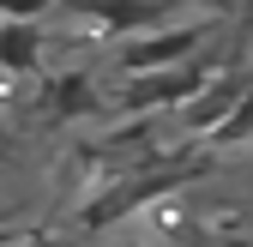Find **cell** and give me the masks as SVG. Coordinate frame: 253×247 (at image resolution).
I'll return each mask as SVG.
<instances>
[{
    "label": "cell",
    "instance_id": "6da1fadb",
    "mask_svg": "<svg viewBox=\"0 0 253 247\" xmlns=\"http://www.w3.org/2000/svg\"><path fill=\"white\" fill-rule=\"evenodd\" d=\"M217 37V12H193L169 30H151V37L133 42H115V67L121 79H139V73H163V67H187V60H205L199 48Z\"/></svg>",
    "mask_w": 253,
    "mask_h": 247
},
{
    "label": "cell",
    "instance_id": "7a4b0ae2",
    "mask_svg": "<svg viewBox=\"0 0 253 247\" xmlns=\"http://www.w3.org/2000/svg\"><path fill=\"white\" fill-rule=\"evenodd\" d=\"M205 84H211V60H187V67H163V73L121 79L115 115H121V121H145V115H163V109L175 115L181 103H193Z\"/></svg>",
    "mask_w": 253,
    "mask_h": 247
},
{
    "label": "cell",
    "instance_id": "3957f363",
    "mask_svg": "<svg viewBox=\"0 0 253 247\" xmlns=\"http://www.w3.org/2000/svg\"><path fill=\"white\" fill-rule=\"evenodd\" d=\"M67 18L97 24V37L133 42V37H151V30L193 18V12H187V0H67Z\"/></svg>",
    "mask_w": 253,
    "mask_h": 247
},
{
    "label": "cell",
    "instance_id": "277c9868",
    "mask_svg": "<svg viewBox=\"0 0 253 247\" xmlns=\"http://www.w3.org/2000/svg\"><path fill=\"white\" fill-rule=\"evenodd\" d=\"M247 90H253V79H247V73H223V79H211L193 103H181V109H175V127H181V139L217 133V127H223V121L241 109V97H247Z\"/></svg>",
    "mask_w": 253,
    "mask_h": 247
},
{
    "label": "cell",
    "instance_id": "5b68a950",
    "mask_svg": "<svg viewBox=\"0 0 253 247\" xmlns=\"http://www.w3.org/2000/svg\"><path fill=\"white\" fill-rule=\"evenodd\" d=\"M42 115L48 121H103L115 115V90H97L90 73H60L54 84H42Z\"/></svg>",
    "mask_w": 253,
    "mask_h": 247
},
{
    "label": "cell",
    "instance_id": "8992f818",
    "mask_svg": "<svg viewBox=\"0 0 253 247\" xmlns=\"http://www.w3.org/2000/svg\"><path fill=\"white\" fill-rule=\"evenodd\" d=\"M42 73V30L37 24H6V79H37Z\"/></svg>",
    "mask_w": 253,
    "mask_h": 247
},
{
    "label": "cell",
    "instance_id": "52a82bcc",
    "mask_svg": "<svg viewBox=\"0 0 253 247\" xmlns=\"http://www.w3.org/2000/svg\"><path fill=\"white\" fill-rule=\"evenodd\" d=\"M247 139H253V90L241 97V109L223 121V127L211 133V151H235V145H247Z\"/></svg>",
    "mask_w": 253,
    "mask_h": 247
},
{
    "label": "cell",
    "instance_id": "ba28073f",
    "mask_svg": "<svg viewBox=\"0 0 253 247\" xmlns=\"http://www.w3.org/2000/svg\"><path fill=\"white\" fill-rule=\"evenodd\" d=\"M54 0H6V24H37V12H48Z\"/></svg>",
    "mask_w": 253,
    "mask_h": 247
},
{
    "label": "cell",
    "instance_id": "9c48e42d",
    "mask_svg": "<svg viewBox=\"0 0 253 247\" xmlns=\"http://www.w3.org/2000/svg\"><path fill=\"white\" fill-rule=\"evenodd\" d=\"M18 247H79V241H73V235H48V229H24Z\"/></svg>",
    "mask_w": 253,
    "mask_h": 247
}]
</instances>
